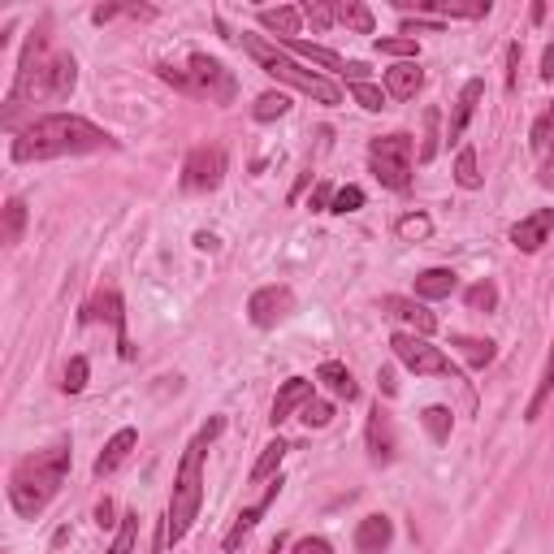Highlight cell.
Wrapping results in <instances>:
<instances>
[{
  "label": "cell",
  "instance_id": "277c9868",
  "mask_svg": "<svg viewBox=\"0 0 554 554\" xmlns=\"http://www.w3.org/2000/svg\"><path fill=\"white\" fill-rule=\"evenodd\" d=\"M65 472H70V446H48V451H35L26 455L18 468H13L9 477V503L18 516L35 520L39 511H44L52 498H57Z\"/></svg>",
  "mask_w": 554,
  "mask_h": 554
},
{
  "label": "cell",
  "instance_id": "44dd1931",
  "mask_svg": "<svg viewBox=\"0 0 554 554\" xmlns=\"http://www.w3.org/2000/svg\"><path fill=\"white\" fill-rule=\"evenodd\" d=\"M308 399H312V381H308V377H290L286 386L277 390L269 420H273V425H282V420H290V412H295V407H303Z\"/></svg>",
  "mask_w": 554,
  "mask_h": 554
},
{
  "label": "cell",
  "instance_id": "c3c4849f",
  "mask_svg": "<svg viewBox=\"0 0 554 554\" xmlns=\"http://www.w3.org/2000/svg\"><path fill=\"white\" fill-rule=\"evenodd\" d=\"M165 546H169V529H165V520L156 524V542H152V554H165Z\"/></svg>",
  "mask_w": 554,
  "mask_h": 554
},
{
  "label": "cell",
  "instance_id": "f546056e",
  "mask_svg": "<svg viewBox=\"0 0 554 554\" xmlns=\"http://www.w3.org/2000/svg\"><path fill=\"white\" fill-rule=\"evenodd\" d=\"M135 542H139V511H126L122 524H117V537L109 554H135Z\"/></svg>",
  "mask_w": 554,
  "mask_h": 554
},
{
  "label": "cell",
  "instance_id": "ffe728a7",
  "mask_svg": "<svg viewBox=\"0 0 554 554\" xmlns=\"http://www.w3.org/2000/svg\"><path fill=\"white\" fill-rule=\"evenodd\" d=\"M390 542H394L390 516H368V520H360V529H355V550L360 554H381Z\"/></svg>",
  "mask_w": 554,
  "mask_h": 554
},
{
  "label": "cell",
  "instance_id": "e575fe53",
  "mask_svg": "<svg viewBox=\"0 0 554 554\" xmlns=\"http://www.w3.org/2000/svg\"><path fill=\"white\" fill-rule=\"evenodd\" d=\"M303 13V22H312V26H334L338 22V9H334V0H308V5H299Z\"/></svg>",
  "mask_w": 554,
  "mask_h": 554
},
{
  "label": "cell",
  "instance_id": "d6986e66",
  "mask_svg": "<svg viewBox=\"0 0 554 554\" xmlns=\"http://www.w3.org/2000/svg\"><path fill=\"white\" fill-rule=\"evenodd\" d=\"M139 446V433L135 429H117L109 442H104V451L96 459V477H109V472H117L130 459V451Z\"/></svg>",
  "mask_w": 554,
  "mask_h": 554
},
{
  "label": "cell",
  "instance_id": "d6a6232c",
  "mask_svg": "<svg viewBox=\"0 0 554 554\" xmlns=\"http://www.w3.org/2000/svg\"><path fill=\"white\" fill-rule=\"evenodd\" d=\"M455 182L464 191H481V174H477V152L472 148H459L455 156Z\"/></svg>",
  "mask_w": 554,
  "mask_h": 554
},
{
  "label": "cell",
  "instance_id": "3957f363",
  "mask_svg": "<svg viewBox=\"0 0 554 554\" xmlns=\"http://www.w3.org/2000/svg\"><path fill=\"white\" fill-rule=\"evenodd\" d=\"M221 429H226V420L213 416L187 442V451H182V464H178V477H174V494H169V511H165L169 542H182V537L191 533V524L200 520V507H204V455H208V446L221 438Z\"/></svg>",
  "mask_w": 554,
  "mask_h": 554
},
{
  "label": "cell",
  "instance_id": "52a82bcc",
  "mask_svg": "<svg viewBox=\"0 0 554 554\" xmlns=\"http://www.w3.org/2000/svg\"><path fill=\"white\" fill-rule=\"evenodd\" d=\"M390 347H394V355L412 368L416 377H451V381H459V364L446 355L442 347H433L429 338H420V334H394L390 338Z\"/></svg>",
  "mask_w": 554,
  "mask_h": 554
},
{
  "label": "cell",
  "instance_id": "9c48e42d",
  "mask_svg": "<svg viewBox=\"0 0 554 554\" xmlns=\"http://www.w3.org/2000/svg\"><path fill=\"white\" fill-rule=\"evenodd\" d=\"M226 178V152L221 148H195L182 165V187L187 191H217Z\"/></svg>",
  "mask_w": 554,
  "mask_h": 554
},
{
  "label": "cell",
  "instance_id": "d590c367",
  "mask_svg": "<svg viewBox=\"0 0 554 554\" xmlns=\"http://www.w3.org/2000/svg\"><path fill=\"white\" fill-rule=\"evenodd\" d=\"M351 96H355V104H360V109H368V113H381V109H386V100H390L377 83H351Z\"/></svg>",
  "mask_w": 554,
  "mask_h": 554
},
{
  "label": "cell",
  "instance_id": "ee69618b",
  "mask_svg": "<svg viewBox=\"0 0 554 554\" xmlns=\"http://www.w3.org/2000/svg\"><path fill=\"white\" fill-rule=\"evenodd\" d=\"M295 554H334V546H329L325 537H303V542L295 546Z\"/></svg>",
  "mask_w": 554,
  "mask_h": 554
},
{
  "label": "cell",
  "instance_id": "ab89813d",
  "mask_svg": "<svg viewBox=\"0 0 554 554\" xmlns=\"http://www.w3.org/2000/svg\"><path fill=\"white\" fill-rule=\"evenodd\" d=\"M299 420H303V425H308V429H325L329 425V420H334V407H329L325 399H308V403H303L299 407Z\"/></svg>",
  "mask_w": 554,
  "mask_h": 554
},
{
  "label": "cell",
  "instance_id": "681fc988",
  "mask_svg": "<svg viewBox=\"0 0 554 554\" xmlns=\"http://www.w3.org/2000/svg\"><path fill=\"white\" fill-rule=\"evenodd\" d=\"M542 78H546V83H554V44L542 52Z\"/></svg>",
  "mask_w": 554,
  "mask_h": 554
},
{
  "label": "cell",
  "instance_id": "9a60e30c",
  "mask_svg": "<svg viewBox=\"0 0 554 554\" xmlns=\"http://www.w3.org/2000/svg\"><path fill=\"white\" fill-rule=\"evenodd\" d=\"M550 230H554V208H537V213L516 221V230H511V247H516V252H542Z\"/></svg>",
  "mask_w": 554,
  "mask_h": 554
},
{
  "label": "cell",
  "instance_id": "4316f807",
  "mask_svg": "<svg viewBox=\"0 0 554 554\" xmlns=\"http://www.w3.org/2000/svg\"><path fill=\"white\" fill-rule=\"evenodd\" d=\"M334 9H338L342 26H351V31H360V35L373 31V9L360 5V0H334Z\"/></svg>",
  "mask_w": 554,
  "mask_h": 554
},
{
  "label": "cell",
  "instance_id": "f1b7e54d",
  "mask_svg": "<svg viewBox=\"0 0 554 554\" xmlns=\"http://www.w3.org/2000/svg\"><path fill=\"white\" fill-rule=\"evenodd\" d=\"M22 230H26V204L13 195V200L5 204V230H0V243H5V247L22 243Z\"/></svg>",
  "mask_w": 554,
  "mask_h": 554
},
{
  "label": "cell",
  "instance_id": "83f0119b",
  "mask_svg": "<svg viewBox=\"0 0 554 554\" xmlns=\"http://www.w3.org/2000/svg\"><path fill=\"white\" fill-rule=\"evenodd\" d=\"M550 394H554V347H550V355H546V368H542V377H537V390H533V399H529V412H524V420H537V416H542V407H546Z\"/></svg>",
  "mask_w": 554,
  "mask_h": 554
},
{
  "label": "cell",
  "instance_id": "816d5d0a",
  "mask_svg": "<svg viewBox=\"0 0 554 554\" xmlns=\"http://www.w3.org/2000/svg\"><path fill=\"white\" fill-rule=\"evenodd\" d=\"M195 247H200V252H217V239L213 234H195Z\"/></svg>",
  "mask_w": 554,
  "mask_h": 554
},
{
  "label": "cell",
  "instance_id": "7a4b0ae2",
  "mask_svg": "<svg viewBox=\"0 0 554 554\" xmlns=\"http://www.w3.org/2000/svg\"><path fill=\"white\" fill-rule=\"evenodd\" d=\"M104 148H117L109 130H100L96 122H87V117H78V113H48V117H35L26 130H18L13 161L35 165V161L87 156V152H104Z\"/></svg>",
  "mask_w": 554,
  "mask_h": 554
},
{
  "label": "cell",
  "instance_id": "7dc6e473",
  "mask_svg": "<svg viewBox=\"0 0 554 554\" xmlns=\"http://www.w3.org/2000/svg\"><path fill=\"white\" fill-rule=\"evenodd\" d=\"M96 524H100V529H113V524H117V520H113V503H109V498H104V503L96 507Z\"/></svg>",
  "mask_w": 554,
  "mask_h": 554
},
{
  "label": "cell",
  "instance_id": "74e56055",
  "mask_svg": "<svg viewBox=\"0 0 554 554\" xmlns=\"http://www.w3.org/2000/svg\"><path fill=\"white\" fill-rule=\"evenodd\" d=\"M373 48L386 52V57H407V61H416V52H420L412 35H386V39H377Z\"/></svg>",
  "mask_w": 554,
  "mask_h": 554
},
{
  "label": "cell",
  "instance_id": "1f68e13d",
  "mask_svg": "<svg viewBox=\"0 0 554 554\" xmlns=\"http://www.w3.org/2000/svg\"><path fill=\"white\" fill-rule=\"evenodd\" d=\"M256 122H277V117H286L290 113V96L286 91H265V96L256 100Z\"/></svg>",
  "mask_w": 554,
  "mask_h": 554
},
{
  "label": "cell",
  "instance_id": "ba28073f",
  "mask_svg": "<svg viewBox=\"0 0 554 554\" xmlns=\"http://www.w3.org/2000/svg\"><path fill=\"white\" fill-rule=\"evenodd\" d=\"M187 83H191L187 96H208L213 104H230L234 96H239V78H234L217 57H208V52H191Z\"/></svg>",
  "mask_w": 554,
  "mask_h": 554
},
{
  "label": "cell",
  "instance_id": "836d02e7",
  "mask_svg": "<svg viewBox=\"0 0 554 554\" xmlns=\"http://www.w3.org/2000/svg\"><path fill=\"white\" fill-rule=\"evenodd\" d=\"M399 239H407V243H420V239H429L433 234V221H429V213H407V217H399Z\"/></svg>",
  "mask_w": 554,
  "mask_h": 554
},
{
  "label": "cell",
  "instance_id": "cb8c5ba5",
  "mask_svg": "<svg viewBox=\"0 0 554 554\" xmlns=\"http://www.w3.org/2000/svg\"><path fill=\"white\" fill-rule=\"evenodd\" d=\"M316 381H325L329 394H338V399H355L360 394V386H355V377H351V368L347 364H338V360H325L321 368H316Z\"/></svg>",
  "mask_w": 554,
  "mask_h": 554
},
{
  "label": "cell",
  "instance_id": "f5cc1de1",
  "mask_svg": "<svg viewBox=\"0 0 554 554\" xmlns=\"http://www.w3.org/2000/svg\"><path fill=\"white\" fill-rule=\"evenodd\" d=\"M282 546H286V542H282V533H277V537H273V546H269L265 554H282Z\"/></svg>",
  "mask_w": 554,
  "mask_h": 554
},
{
  "label": "cell",
  "instance_id": "2e32d148",
  "mask_svg": "<svg viewBox=\"0 0 554 554\" xmlns=\"http://www.w3.org/2000/svg\"><path fill=\"white\" fill-rule=\"evenodd\" d=\"M282 485H286L282 477H273V481H269V490H265V498H256L252 507H243V511H239V520H234V529L226 533V542H221V546H226V550H239V546H243V537L252 533L256 524H260V516H265V511L277 503V494H282Z\"/></svg>",
  "mask_w": 554,
  "mask_h": 554
},
{
  "label": "cell",
  "instance_id": "f35d334b",
  "mask_svg": "<svg viewBox=\"0 0 554 554\" xmlns=\"http://www.w3.org/2000/svg\"><path fill=\"white\" fill-rule=\"evenodd\" d=\"M468 308L472 312H494L498 308V290H494V282H477V286H468Z\"/></svg>",
  "mask_w": 554,
  "mask_h": 554
},
{
  "label": "cell",
  "instance_id": "e0dca14e",
  "mask_svg": "<svg viewBox=\"0 0 554 554\" xmlns=\"http://www.w3.org/2000/svg\"><path fill=\"white\" fill-rule=\"evenodd\" d=\"M481 96H485V83H481V78H468L464 91H459V100H455L451 122H446V143H459V139H464V130H468V122H472V113H477Z\"/></svg>",
  "mask_w": 554,
  "mask_h": 554
},
{
  "label": "cell",
  "instance_id": "f907efd6",
  "mask_svg": "<svg viewBox=\"0 0 554 554\" xmlns=\"http://www.w3.org/2000/svg\"><path fill=\"white\" fill-rule=\"evenodd\" d=\"M377 381H381V390H386V394H394V390H399V381H394V368H381V373H377Z\"/></svg>",
  "mask_w": 554,
  "mask_h": 554
},
{
  "label": "cell",
  "instance_id": "8992f818",
  "mask_svg": "<svg viewBox=\"0 0 554 554\" xmlns=\"http://www.w3.org/2000/svg\"><path fill=\"white\" fill-rule=\"evenodd\" d=\"M368 165L381 187L390 191H407L412 187V165H416V143L412 135H381L368 143Z\"/></svg>",
  "mask_w": 554,
  "mask_h": 554
},
{
  "label": "cell",
  "instance_id": "30bf717a",
  "mask_svg": "<svg viewBox=\"0 0 554 554\" xmlns=\"http://www.w3.org/2000/svg\"><path fill=\"white\" fill-rule=\"evenodd\" d=\"M295 312V295H290V286H260L252 299H247V316H252L256 329H273L277 321H286V316Z\"/></svg>",
  "mask_w": 554,
  "mask_h": 554
},
{
  "label": "cell",
  "instance_id": "7402d4cb",
  "mask_svg": "<svg viewBox=\"0 0 554 554\" xmlns=\"http://www.w3.org/2000/svg\"><path fill=\"white\" fill-rule=\"evenodd\" d=\"M420 83H425V74H420L416 61H403V65H394V70H386V96H394V100H412Z\"/></svg>",
  "mask_w": 554,
  "mask_h": 554
},
{
  "label": "cell",
  "instance_id": "6da1fadb",
  "mask_svg": "<svg viewBox=\"0 0 554 554\" xmlns=\"http://www.w3.org/2000/svg\"><path fill=\"white\" fill-rule=\"evenodd\" d=\"M74 83H78V61L70 57V52H61L44 31L31 35L26 48H22V61H18V74H13L5 117H0V122L13 130L22 109L44 104V100H65L74 91Z\"/></svg>",
  "mask_w": 554,
  "mask_h": 554
},
{
  "label": "cell",
  "instance_id": "60d3db41",
  "mask_svg": "<svg viewBox=\"0 0 554 554\" xmlns=\"http://www.w3.org/2000/svg\"><path fill=\"white\" fill-rule=\"evenodd\" d=\"M438 122H442V113L438 109H429L425 113V143H420V161H433V156H438Z\"/></svg>",
  "mask_w": 554,
  "mask_h": 554
},
{
  "label": "cell",
  "instance_id": "7bdbcfd3",
  "mask_svg": "<svg viewBox=\"0 0 554 554\" xmlns=\"http://www.w3.org/2000/svg\"><path fill=\"white\" fill-rule=\"evenodd\" d=\"M83 386H87V360H83V355H74V360H70V368H65V381H61V390H65V394H78Z\"/></svg>",
  "mask_w": 554,
  "mask_h": 554
},
{
  "label": "cell",
  "instance_id": "d4e9b609",
  "mask_svg": "<svg viewBox=\"0 0 554 554\" xmlns=\"http://www.w3.org/2000/svg\"><path fill=\"white\" fill-rule=\"evenodd\" d=\"M451 347L464 355L468 368H485L494 364V342L490 338H468V334H451Z\"/></svg>",
  "mask_w": 554,
  "mask_h": 554
},
{
  "label": "cell",
  "instance_id": "4dcf8cb0",
  "mask_svg": "<svg viewBox=\"0 0 554 554\" xmlns=\"http://www.w3.org/2000/svg\"><path fill=\"white\" fill-rule=\"evenodd\" d=\"M286 451L290 446L277 438V442H269L265 451H260V459H256V468H252V481H265V477H273L277 468H282V459H286Z\"/></svg>",
  "mask_w": 554,
  "mask_h": 554
},
{
  "label": "cell",
  "instance_id": "5b68a950",
  "mask_svg": "<svg viewBox=\"0 0 554 554\" xmlns=\"http://www.w3.org/2000/svg\"><path fill=\"white\" fill-rule=\"evenodd\" d=\"M243 48L252 52V61L269 78H277V83L295 87V91H303V96H312V100H321V104H342V87L329 83V78L316 74V70H303V65L290 57L282 44H273V39H260V35H243Z\"/></svg>",
  "mask_w": 554,
  "mask_h": 554
},
{
  "label": "cell",
  "instance_id": "bcb514c9",
  "mask_svg": "<svg viewBox=\"0 0 554 554\" xmlns=\"http://www.w3.org/2000/svg\"><path fill=\"white\" fill-rule=\"evenodd\" d=\"M334 204V187H329V182H321V187L312 191V200H308V208H329Z\"/></svg>",
  "mask_w": 554,
  "mask_h": 554
},
{
  "label": "cell",
  "instance_id": "f6af8a7d",
  "mask_svg": "<svg viewBox=\"0 0 554 554\" xmlns=\"http://www.w3.org/2000/svg\"><path fill=\"white\" fill-rule=\"evenodd\" d=\"M507 65H511V70H507V87L516 91V83H520V74H516V70H520V44L507 48Z\"/></svg>",
  "mask_w": 554,
  "mask_h": 554
},
{
  "label": "cell",
  "instance_id": "b9f144b4",
  "mask_svg": "<svg viewBox=\"0 0 554 554\" xmlns=\"http://www.w3.org/2000/svg\"><path fill=\"white\" fill-rule=\"evenodd\" d=\"M355 208H364V191L360 187H338L329 213H355Z\"/></svg>",
  "mask_w": 554,
  "mask_h": 554
},
{
  "label": "cell",
  "instance_id": "484cf974",
  "mask_svg": "<svg viewBox=\"0 0 554 554\" xmlns=\"http://www.w3.org/2000/svg\"><path fill=\"white\" fill-rule=\"evenodd\" d=\"M455 286H459V277L451 269H425L416 277V295L420 299H446Z\"/></svg>",
  "mask_w": 554,
  "mask_h": 554
},
{
  "label": "cell",
  "instance_id": "4fadbf2b",
  "mask_svg": "<svg viewBox=\"0 0 554 554\" xmlns=\"http://www.w3.org/2000/svg\"><path fill=\"white\" fill-rule=\"evenodd\" d=\"M381 312L394 316V321H403L407 334H420V338H429L433 329H438V316H433L425 303L403 299V295H386V299H381Z\"/></svg>",
  "mask_w": 554,
  "mask_h": 554
},
{
  "label": "cell",
  "instance_id": "8fae6325",
  "mask_svg": "<svg viewBox=\"0 0 554 554\" xmlns=\"http://www.w3.org/2000/svg\"><path fill=\"white\" fill-rule=\"evenodd\" d=\"M529 148L537 161V182L542 187H554V104L537 113V122L529 130Z\"/></svg>",
  "mask_w": 554,
  "mask_h": 554
},
{
  "label": "cell",
  "instance_id": "ac0fdd59",
  "mask_svg": "<svg viewBox=\"0 0 554 554\" xmlns=\"http://www.w3.org/2000/svg\"><path fill=\"white\" fill-rule=\"evenodd\" d=\"M282 48L290 52V57H299V61H312V65H325L329 74H342L347 78V57H338L334 48H321V44H308V39H282Z\"/></svg>",
  "mask_w": 554,
  "mask_h": 554
},
{
  "label": "cell",
  "instance_id": "8d00e7d4",
  "mask_svg": "<svg viewBox=\"0 0 554 554\" xmlns=\"http://www.w3.org/2000/svg\"><path fill=\"white\" fill-rule=\"evenodd\" d=\"M420 420H425V429H429L433 442L451 438V412H446V407H425V412H420Z\"/></svg>",
  "mask_w": 554,
  "mask_h": 554
},
{
  "label": "cell",
  "instance_id": "603a6c76",
  "mask_svg": "<svg viewBox=\"0 0 554 554\" xmlns=\"http://www.w3.org/2000/svg\"><path fill=\"white\" fill-rule=\"evenodd\" d=\"M256 18H260V26H265V31H273L277 39H295L303 13H299V5H277V9H260Z\"/></svg>",
  "mask_w": 554,
  "mask_h": 554
},
{
  "label": "cell",
  "instance_id": "7c38bea8",
  "mask_svg": "<svg viewBox=\"0 0 554 554\" xmlns=\"http://www.w3.org/2000/svg\"><path fill=\"white\" fill-rule=\"evenodd\" d=\"M91 321H109L117 329V351H122L126 360L135 355V351H130V338H126V312H122L117 290H100V295L87 303V308H83V325H91Z\"/></svg>",
  "mask_w": 554,
  "mask_h": 554
},
{
  "label": "cell",
  "instance_id": "5bb4252c",
  "mask_svg": "<svg viewBox=\"0 0 554 554\" xmlns=\"http://www.w3.org/2000/svg\"><path fill=\"white\" fill-rule=\"evenodd\" d=\"M394 451H399V438H394V416L377 403L373 412H368V455H373V464H390Z\"/></svg>",
  "mask_w": 554,
  "mask_h": 554
}]
</instances>
